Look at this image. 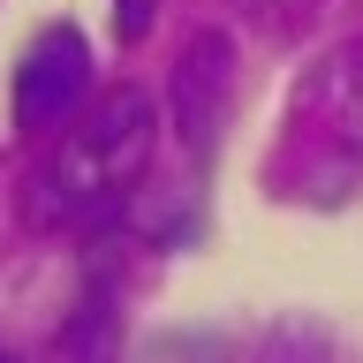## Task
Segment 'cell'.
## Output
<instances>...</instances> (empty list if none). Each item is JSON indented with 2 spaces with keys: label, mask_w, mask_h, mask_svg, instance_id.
Instances as JSON below:
<instances>
[{
  "label": "cell",
  "mask_w": 363,
  "mask_h": 363,
  "mask_svg": "<svg viewBox=\"0 0 363 363\" xmlns=\"http://www.w3.org/2000/svg\"><path fill=\"white\" fill-rule=\"evenodd\" d=\"M325 68H333L325 76L333 84V106H340V121H348V136H356V152H363V38H348Z\"/></svg>",
  "instance_id": "cell-6"
},
{
  "label": "cell",
  "mask_w": 363,
  "mask_h": 363,
  "mask_svg": "<svg viewBox=\"0 0 363 363\" xmlns=\"http://www.w3.org/2000/svg\"><path fill=\"white\" fill-rule=\"evenodd\" d=\"M53 363H121V340H113V303L99 288L76 303V318L53 340Z\"/></svg>",
  "instance_id": "cell-4"
},
{
  "label": "cell",
  "mask_w": 363,
  "mask_h": 363,
  "mask_svg": "<svg viewBox=\"0 0 363 363\" xmlns=\"http://www.w3.org/2000/svg\"><path fill=\"white\" fill-rule=\"evenodd\" d=\"M152 8H159V0H113V23H121V38H144V30H152Z\"/></svg>",
  "instance_id": "cell-7"
},
{
  "label": "cell",
  "mask_w": 363,
  "mask_h": 363,
  "mask_svg": "<svg viewBox=\"0 0 363 363\" xmlns=\"http://www.w3.org/2000/svg\"><path fill=\"white\" fill-rule=\"evenodd\" d=\"M0 363H16V356H8V348H0Z\"/></svg>",
  "instance_id": "cell-8"
},
{
  "label": "cell",
  "mask_w": 363,
  "mask_h": 363,
  "mask_svg": "<svg viewBox=\"0 0 363 363\" xmlns=\"http://www.w3.org/2000/svg\"><path fill=\"white\" fill-rule=\"evenodd\" d=\"M242 363H333V333L318 318H280Z\"/></svg>",
  "instance_id": "cell-5"
},
{
  "label": "cell",
  "mask_w": 363,
  "mask_h": 363,
  "mask_svg": "<svg viewBox=\"0 0 363 363\" xmlns=\"http://www.w3.org/2000/svg\"><path fill=\"white\" fill-rule=\"evenodd\" d=\"M152 144H159V106L136 84L91 99L61 129V152L45 159L38 182H30L38 227H91V220H106V212H121V197L152 167Z\"/></svg>",
  "instance_id": "cell-1"
},
{
  "label": "cell",
  "mask_w": 363,
  "mask_h": 363,
  "mask_svg": "<svg viewBox=\"0 0 363 363\" xmlns=\"http://www.w3.org/2000/svg\"><path fill=\"white\" fill-rule=\"evenodd\" d=\"M235 53H227L220 30H197V38L182 45L174 61V113H182V136H189V152L212 159L220 144V113H227V84H235Z\"/></svg>",
  "instance_id": "cell-3"
},
{
  "label": "cell",
  "mask_w": 363,
  "mask_h": 363,
  "mask_svg": "<svg viewBox=\"0 0 363 363\" xmlns=\"http://www.w3.org/2000/svg\"><path fill=\"white\" fill-rule=\"evenodd\" d=\"M91 106V45L76 23H45L16 61V129L53 136Z\"/></svg>",
  "instance_id": "cell-2"
}]
</instances>
